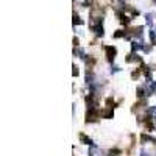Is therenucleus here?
I'll use <instances>...</instances> for the list:
<instances>
[]
</instances>
